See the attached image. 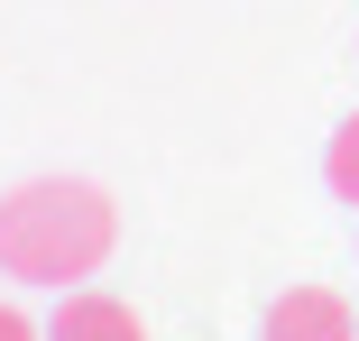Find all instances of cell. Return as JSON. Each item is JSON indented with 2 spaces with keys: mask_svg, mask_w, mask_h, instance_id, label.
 Instances as JSON below:
<instances>
[{
  "mask_svg": "<svg viewBox=\"0 0 359 341\" xmlns=\"http://www.w3.org/2000/svg\"><path fill=\"white\" fill-rule=\"evenodd\" d=\"M323 175H332V194H341V203H359V111L332 129V148H323Z\"/></svg>",
  "mask_w": 359,
  "mask_h": 341,
  "instance_id": "4",
  "label": "cell"
},
{
  "mask_svg": "<svg viewBox=\"0 0 359 341\" xmlns=\"http://www.w3.org/2000/svg\"><path fill=\"white\" fill-rule=\"evenodd\" d=\"M0 341H46V323H28L19 305H0Z\"/></svg>",
  "mask_w": 359,
  "mask_h": 341,
  "instance_id": "5",
  "label": "cell"
},
{
  "mask_svg": "<svg viewBox=\"0 0 359 341\" xmlns=\"http://www.w3.org/2000/svg\"><path fill=\"white\" fill-rule=\"evenodd\" d=\"M46 341H148V332H138V314H129L120 295H102V286H65L55 314H46Z\"/></svg>",
  "mask_w": 359,
  "mask_h": 341,
  "instance_id": "3",
  "label": "cell"
},
{
  "mask_svg": "<svg viewBox=\"0 0 359 341\" xmlns=\"http://www.w3.org/2000/svg\"><path fill=\"white\" fill-rule=\"evenodd\" d=\"M111 240H120V213L83 175H37L19 194H0V277H19V286L65 295V286L102 277Z\"/></svg>",
  "mask_w": 359,
  "mask_h": 341,
  "instance_id": "1",
  "label": "cell"
},
{
  "mask_svg": "<svg viewBox=\"0 0 359 341\" xmlns=\"http://www.w3.org/2000/svg\"><path fill=\"white\" fill-rule=\"evenodd\" d=\"M267 341H359V314L332 286H285L267 305Z\"/></svg>",
  "mask_w": 359,
  "mask_h": 341,
  "instance_id": "2",
  "label": "cell"
}]
</instances>
